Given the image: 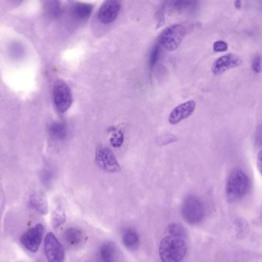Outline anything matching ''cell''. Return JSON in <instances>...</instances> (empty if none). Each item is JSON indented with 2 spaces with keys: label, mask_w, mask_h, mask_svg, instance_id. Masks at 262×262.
<instances>
[{
  "label": "cell",
  "mask_w": 262,
  "mask_h": 262,
  "mask_svg": "<svg viewBox=\"0 0 262 262\" xmlns=\"http://www.w3.org/2000/svg\"><path fill=\"white\" fill-rule=\"evenodd\" d=\"M261 58L258 55H257L254 58L253 62H252V66L254 72H257V73L260 72V71H261Z\"/></svg>",
  "instance_id": "obj_23"
},
{
  "label": "cell",
  "mask_w": 262,
  "mask_h": 262,
  "mask_svg": "<svg viewBox=\"0 0 262 262\" xmlns=\"http://www.w3.org/2000/svg\"><path fill=\"white\" fill-rule=\"evenodd\" d=\"M160 52H161V48H160V45H157L152 48L149 58V69H152L155 67L159 58H160Z\"/></svg>",
  "instance_id": "obj_21"
},
{
  "label": "cell",
  "mask_w": 262,
  "mask_h": 262,
  "mask_svg": "<svg viewBox=\"0 0 262 262\" xmlns=\"http://www.w3.org/2000/svg\"><path fill=\"white\" fill-rule=\"evenodd\" d=\"M44 251L48 262L64 261V248L52 232L48 233L45 238Z\"/></svg>",
  "instance_id": "obj_7"
},
{
  "label": "cell",
  "mask_w": 262,
  "mask_h": 262,
  "mask_svg": "<svg viewBox=\"0 0 262 262\" xmlns=\"http://www.w3.org/2000/svg\"><path fill=\"white\" fill-rule=\"evenodd\" d=\"M257 166H258V171L262 175V149L258 152L257 156Z\"/></svg>",
  "instance_id": "obj_28"
},
{
  "label": "cell",
  "mask_w": 262,
  "mask_h": 262,
  "mask_svg": "<svg viewBox=\"0 0 262 262\" xmlns=\"http://www.w3.org/2000/svg\"><path fill=\"white\" fill-rule=\"evenodd\" d=\"M256 143L259 146H262V125L256 131Z\"/></svg>",
  "instance_id": "obj_26"
},
{
  "label": "cell",
  "mask_w": 262,
  "mask_h": 262,
  "mask_svg": "<svg viewBox=\"0 0 262 262\" xmlns=\"http://www.w3.org/2000/svg\"><path fill=\"white\" fill-rule=\"evenodd\" d=\"M122 241L124 246L131 251L137 250L140 245V238L134 229H126L123 232Z\"/></svg>",
  "instance_id": "obj_15"
},
{
  "label": "cell",
  "mask_w": 262,
  "mask_h": 262,
  "mask_svg": "<svg viewBox=\"0 0 262 262\" xmlns=\"http://www.w3.org/2000/svg\"><path fill=\"white\" fill-rule=\"evenodd\" d=\"M187 32V29L183 24H175L166 28L160 37V45L169 51L178 49Z\"/></svg>",
  "instance_id": "obj_4"
},
{
  "label": "cell",
  "mask_w": 262,
  "mask_h": 262,
  "mask_svg": "<svg viewBox=\"0 0 262 262\" xmlns=\"http://www.w3.org/2000/svg\"><path fill=\"white\" fill-rule=\"evenodd\" d=\"M55 109L60 113H66L72 104V94L69 85L61 79L57 80L52 90Z\"/></svg>",
  "instance_id": "obj_5"
},
{
  "label": "cell",
  "mask_w": 262,
  "mask_h": 262,
  "mask_svg": "<svg viewBox=\"0 0 262 262\" xmlns=\"http://www.w3.org/2000/svg\"><path fill=\"white\" fill-rule=\"evenodd\" d=\"M167 3L168 9L174 12H178L179 13H183V12L193 10L197 6V2L194 1H174L169 2Z\"/></svg>",
  "instance_id": "obj_18"
},
{
  "label": "cell",
  "mask_w": 262,
  "mask_h": 262,
  "mask_svg": "<svg viewBox=\"0 0 262 262\" xmlns=\"http://www.w3.org/2000/svg\"><path fill=\"white\" fill-rule=\"evenodd\" d=\"M187 252V234L178 223L169 224L159 246L162 262H181Z\"/></svg>",
  "instance_id": "obj_1"
},
{
  "label": "cell",
  "mask_w": 262,
  "mask_h": 262,
  "mask_svg": "<svg viewBox=\"0 0 262 262\" xmlns=\"http://www.w3.org/2000/svg\"><path fill=\"white\" fill-rule=\"evenodd\" d=\"M29 206L41 215H46L49 212L47 200L39 193H35L31 195L29 198Z\"/></svg>",
  "instance_id": "obj_14"
},
{
  "label": "cell",
  "mask_w": 262,
  "mask_h": 262,
  "mask_svg": "<svg viewBox=\"0 0 262 262\" xmlns=\"http://www.w3.org/2000/svg\"><path fill=\"white\" fill-rule=\"evenodd\" d=\"M121 3L115 0H109L103 3L98 12V18L102 24H111L115 21L119 15Z\"/></svg>",
  "instance_id": "obj_9"
},
{
  "label": "cell",
  "mask_w": 262,
  "mask_h": 262,
  "mask_svg": "<svg viewBox=\"0 0 262 262\" xmlns=\"http://www.w3.org/2000/svg\"><path fill=\"white\" fill-rule=\"evenodd\" d=\"M45 9H46V13L50 18H58L62 12L59 2H48L46 3Z\"/></svg>",
  "instance_id": "obj_19"
},
{
  "label": "cell",
  "mask_w": 262,
  "mask_h": 262,
  "mask_svg": "<svg viewBox=\"0 0 262 262\" xmlns=\"http://www.w3.org/2000/svg\"><path fill=\"white\" fill-rule=\"evenodd\" d=\"M250 180L241 169H234L226 182V193L228 200L236 203L243 199L249 192Z\"/></svg>",
  "instance_id": "obj_2"
},
{
  "label": "cell",
  "mask_w": 262,
  "mask_h": 262,
  "mask_svg": "<svg viewBox=\"0 0 262 262\" xmlns=\"http://www.w3.org/2000/svg\"><path fill=\"white\" fill-rule=\"evenodd\" d=\"M183 219L189 225H198L204 219L206 209L203 201L195 195H189L181 206Z\"/></svg>",
  "instance_id": "obj_3"
},
{
  "label": "cell",
  "mask_w": 262,
  "mask_h": 262,
  "mask_svg": "<svg viewBox=\"0 0 262 262\" xmlns=\"http://www.w3.org/2000/svg\"><path fill=\"white\" fill-rule=\"evenodd\" d=\"M93 11V6L88 3H76L71 9V15L74 19L82 22L89 18Z\"/></svg>",
  "instance_id": "obj_13"
},
{
  "label": "cell",
  "mask_w": 262,
  "mask_h": 262,
  "mask_svg": "<svg viewBox=\"0 0 262 262\" xmlns=\"http://www.w3.org/2000/svg\"><path fill=\"white\" fill-rule=\"evenodd\" d=\"M99 258L101 262H116V246L112 243H105L99 249Z\"/></svg>",
  "instance_id": "obj_16"
},
{
  "label": "cell",
  "mask_w": 262,
  "mask_h": 262,
  "mask_svg": "<svg viewBox=\"0 0 262 262\" xmlns=\"http://www.w3.org/2000/svg\"><path fill=\"white\" fill-rule=\"evenodd\" d=\"M228 45L224 41H217L214 43L213 49L215 52H221L227 50Z\"/></svg>",
  "instance_id": "obj_22"
},
{
  "label": "cell",
  "mask_w": 262,
  "mask_h": 262,
  "mask_svg": "<svg viewBox=\"0 0 262 262\" xmlns=\"http://www.w3.org/2000/svg\"><path fill=\"white\" fill-rule=\"evenodd\" d=\"M195 106H196V104L192 100L179 105L169 114V123L171 125H177L183 120L189 118L193 114L195 109Z\"/></svg>",
  "instance_id": "obj_10"
},
{
  "label": "cell",
  "mask_w": 262,
  "mask_h": 262,
  "mask_svg": "<svg viewBox=\"0 0 262 262\" xmlns=\"http://www.w3.org/2000/svg\"><path fill=\"white\" fill-rule=\"evenodd\" d=\"M241 63L242 59L238 55L228 54L215 60V63L212 65V72L215 75H220L229 69L240 66Z\"/></svg>",
  "instance_id": "obj_11"
},
{
  "label": "cell",
  "mask_w": 262,
  "mask_h": 262,
  "mask_svg": "<svg viewBox=\"0 0 262 262\" xmlns=\"http://www.w3.org/2000/svg\"><path fill=\"white\" fill-rule=\"evenodd\" d=\"M43 234H44V226L41 224H37L33 228L25 232L21 235L20 241L27 250L32 252H36L41 246Z\"/></svg>",
  "instance_id": "obj_8"
},
{
  "label": "cell",
  "mask_w": 262,
  "mask_h": 262,
  "mask_svg": "<svg viewBox=\"0 0 262 262\" xmlns=\"http://www.w3.org/2000/svg\"><path fill=\"white\" fill-rule=\"evenodd\" d=\"M95 161L100 169L109 173L118 172L121 169L119 163L113 152L108 148L104 146L97 149Z\"/></svg>",
  "instance_id": "obj_6"
},
{
  "label": "cell",
  "mask_w": 262,
  "mask_h": 262,
  "mask_svg": "<svg viewBox=\"0 0 262 262\" xmlns=\"http://www.w3.org/2000/svg\"><path fill=\"white\" fill-rule=\"evenodd\" d=\"M123 143V135H118V134H115V136L112 138V146L115 147H119L121 146V143Z\"/></svg>",
  "instance_id": "obj_24"
},
{
  "label": "cell",
  "mask_w": 262,
  "mask_h": 262,
  "mask_svg": "<svg viewBox=\"0 0 262 262\" xmlns=\"http://www.w3.org/2000/svg\"><path fill=\"white\" fill-rule=\"evenodd\" d=\"M63 239L69 246H78L85 241L86 235L81 229L70 228L64 231Z\"/></svg>",
  "instance_id": "obj_12"
},
{
  "label": "cell",
  "mask_w": 262,
  "mask_h": 262,
  "mask_svg": "<svg viewBox=\"0 0 262 262\" xmlns=\"http://www.w3.org/2000/svg\"><path fill=\"white\" fill-rule=\"evenodd\" d=\"M66 215L64 209L60 207V206H58V207H57L56 209L54 210V212H52V223L54 228L57 229V228L62 226V225L66 223Z\"/></svg>",
  "instance_id": "obj_20"
},
{
  "label": "cell",
  "mask_w": 262,
  "mask_h": 262,
  "mask_svg": "<svg viewBox=\"0 0 262 262\" xmlns=\"http://www.w3.org/2000/svg\"><path fill=\"white\" fill-rule=\"evenodd\" d=\"M49 132L52 138L58 140V141H61L67 136V126L62 122H54L49 126Z\"/></svg>",
  "instance_id": "obj_17"
},
{
  "label": "cell",
  "mask_w": 262,
  "mask_h": 262,
  "mask_svg": "<svg viewBox=\"0 0 262 262\" xmlns=\"http://www.w3.org/2000/svg\"><path fill=\"white\" fill-rule=\"evenodd\" d=\"M12 53L13 54L14 56H19V55H23V49L19 44L13 45L12 47Z\"/></svg>",
  "instance_id": "obj_25"
},
{
  "label": "cell",
  "mask_w": 262,
  "mask_h": 262,
  "mask_svg": "<svg viewBox=\"0 0 262 262\" xmlns=\"http://www.w3.org/2000/svg\"><path fill=\"white\" fill-rule=\"evenodd\" d=\"M51 178H52V174H51L50 171L47 169H45L42 172V178L45 183H49V181H50Z\"/></svg>",
  "instance_id": "obj_27"
}]
</instances>
